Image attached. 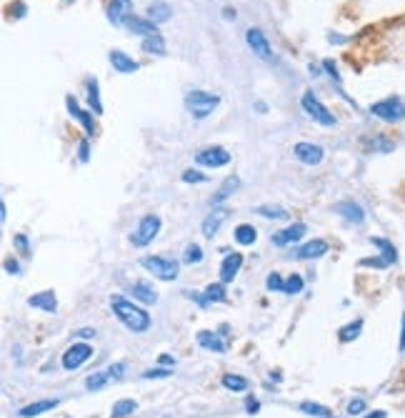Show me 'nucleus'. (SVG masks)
I'll use <instances>...</instances> for the list:
<instances>
[{
	"mask_svg": "<svg viewBox=\"0 0 405 418\" xmlns=\"http://www.w3.org/2000/svg\"><path fill=\"white\" fill-rule=\"evenodd\" d=\"M125 31L133 33V35L148 38V35H158V25L150 18H140V15H133L128 23H125Z\"/></svg>",
	"mask_w": 405,
	"mask_h": 418,
	"instance_id": "obj_18",
	"label": "nucleus"
},
{
	"mask_svg": "<svg viewBox=\"0 0 405 418\" xmlns=\"http://www.w3.org/2000/svg\"><path fill=\"white\" fill-rule=\"evenodd\" d=\"M78 336H81V338L95 336V331H93V328H81V331H78Z\"/></svg>",
	"mask_w": 405,
	"mask_h": 418,
	"instance_id": "obj_53",
	"label": "nucleus"
},
{
	"mask_svg": "<svg viewBox=\"0 0 405 418\" xmlns=\"http://www.w3.org/2000/svg\"><path fill=\"white\" fill-rule=\"evenodd\" d=\"M65 108H68L70 118H75L78 123L83 125L85 136L95 138V133H98V123H95V118H93V111H85V108H81V103H78L73 95H65Z\"/></svg>",
	"mask_w": 405,
	"mask_h": 418,
	"instance_id": "obj_7",
	"label": "nucleus"
},
{
	"mask_svg": "<svg viewBox=\"0 0 405 418\" xmlns=\"http://www.w3.org/2000/svg\"><path fill=\"white\" fill-rule=\"evenodd\" d=\"M88 106L95 115H103V103H100L98 93V78H88Z\"/></svg>",
	"mask_w": 405,
	"mask_h": 418,
	"instance_id": "obj_27",
	"label": "nucleus"
},
{
	"mask_svg": "<svg viewBox=\"0 0 405 418\" xmlns=\"http://www.w3.org/2000/svg\"><path fill=\"white\" fill-rule=\"evenodd\" d=\"M131 294H133V298L143 300L145 306H150V303H156V300H158V294L148 286V283H143V281L135 283V286L131 288Z\"/></svg>",
	"mask_w": 405,
	"mask_h": 418,
	"instance_id": "obj_29",
	"label": "nucleus"
},
{
	"mask_svg": "<svg viewBox=\"0 0 405 418\" xmlns=\"http://www.w3.org/2000/svg\"><path fill=\"white\" fill-rule=\"evenodd\" d=\"M133 18V0H110L108 3V20L113 25L125 28V23Z\"/></svg>",
	"mask_w": 405,
	"mask_h": 418,
	"instance_id": "obj_13",
	"label": "nucleus"
},
{
	"mask_svg": "<svg viewBox=\"0 0 405 418\" xmlns=\"http://www.w3.org/2000/svg\"><path fill=\"white\" fill-rule=\"evenodd\" d=\"M245 43H248V48L253 50L258 58H263V61H273L270 40L265 38V33H263L261 28H248V31H245Z\"/></svg>",
	"mask_w": 405,
	"mask_h": 418,
	"instance_id": "obj_10",
	"label": "nucleus"
},
{
	"mask_svg": "<svg viewBox=\"0 0 405 418\" xmlns=\"http://www.w3.org/2000/svg\"><path fill=\"white\" fill-rule=\"evenodd\" d=\"M13 243H15V248H18L20 253H31V243H28V238H25L23 233H18V236L13 238Z\"/></svg>",
	"mask_w": 405,
	"mask_h": 418,
	"instance_id": "obj_45",
	"label": "nucleus"
},
{
	"mask_svg": "<svg viewBox=\"0 0 405 418\" xmlns=\"http://www.w3.org/2000/svg\"><path fill=\"white\" fill-rule=\"evenodd\" d=\"M78 158H81V163L90 161V140H88V136L83 138L81 145H78Z\"/></svg>",
	"mask_w": 405,
	"mask_h": 418,
	"instance_id": "obj_43",
	"label": "nucleus"
},
{
	"mask_svg": "<svg viewBox=\"0 0 405 418\" xmlns=\"http://www.w3.org/2000/svg\"><path fill=\"white\" fill-rule=\"evenodd\" d=\"M333 211H336L343 220H348V223L361 225L363 220H365V211H363L358 203H353V200H340V203L333 206Z\"/></svg>",
	"mask_w": 405,
	"mask_h": 418,
	"instance_id": "obj_15",
	"label": "nucleus"
},
{
	"mask_svg": "<svg viewBox=\"0 0 405 418\" xmlns=\"http://www.w3.org/2000/svg\"><path fill=\"white\" fill-rule=\"evenodd\" d=\"M370 243H373L375 248H381V256L386 258L388 263H395V261H398V250H395V246L390 243V241H386V238L373 236V238H370Z\"/></svg>",
	"mask_w": 405,
	"mask_h": 418,
	"instance_id": "obj_30",
	"label": "nucleus"
},
{
	"mask_svg": "<svg viewBox=\"0 0 405 418\" xmlns=\"http://www.w3.org/2000/svg\"><path fill=\"white\" fill-rule=\"evenodd\" d=\"M160 225H163V220H160V216H156V213H148V216H143V218L138 220L135 231H133V236H131L133 246L143 248V246L153 243V241H156V236L160 233Z\"/></svg>",
	"mask_w": 405,
	"mask_h": 418,
	"instance_id": "obj_5",
	"label": "nucleus"
},
{
	"mask_svg": "<svg viewBox=\"0 0 405 418\" xmlns=\"http://www.w3.org/2000/svg\"><path fill=\"white\" fill-rule=\"evenodd\" d=\"M370 148L381 150V153H390L395 145L390 143V140H386V138H373V140H370Z\"/></svg>",
	"mask_w": 405,
	"mask_h": 418,
	"instance_id": "obj_42",
	"label": "nucleus"
},
{
	"mask_svg": "<svg viewBox=\"0 0 405 418\" xmlns=\"http://www.w3.org/2000/svg\"><path fill=\"white\" fill-rule=\"evenodd\" d=\"M218 106H220V95L208 93V90H190L185 95V111L198 120L213 115V113L218 111Z\"/></svg>",
	"mask_w": 405,
	"mask_h": 418,
	"instance_id": "obj_2",
	"label": "nucleus"
},
{
	"mask_svg": "<svg viewBox=\"0 0 405 418\" xmlns=\"http://www.w3.org/2000/svg\"><path fill=\"white\" fill-rule=\"evenodd\" d=\"M195 163H198V166H206V168H223V166L231 163V153H228L223 145H210V148L198 150Z\"/></svg>",
	"mask_w": 405,
	"mask_h": 418,
	"instance_id": "obj_9",
	"label": "nucleus"
},
{
	"mask_svg": "<svg viewBox=\"0 0 405 418\" xmlns=\"http://www.w3.org/2000/svg\"><path fill=\"white\" fill-rule=\"evenodd\" d=\"M306 223H293L288 225V228H283V231H278L273 236V243L275 246H290V243H298L300 238L306 236Z\"/></svg>",
	"mask_w": 405,
	"mask_h": 418,
	"instance_id": "obj_17",
	"label": "nucleus"
},
{
	"mask_svg": "<svg viewBox=\"0 0 405 418\" xmlns=\"http://www.w3.org/2000/svg\"><path fill=\"white\" fill-rule=\"evenodd\" d=\"M145 18H150L156 25L168 23V20L173 18V10H170L168 3H153V6H148V13H145Z\"/></svg>",
	"mask_w": 405,
	"mask_h": 418,
	"instance_id": "obj_26",
	"label": "nucleus"
},
{
	"mask_svg": "<svg viewBox=\"0 0 405 418\" xmlns=\"http://www.w3.org/2000/svg\"><path fill=\"white\" fill-rule=\"evenodd\" d=\"M370 113H373L375 118L386 120V123H400V120H405V103L398 95H388V98L373 103Z\"/></svg>",
	"mask_w": 405,
	"mask_h": 418,
	"instance_id": "obj_4",
	"label": "nucleus"
},
{
	"mask_svg": "<svg viewBox=\"0 0 405 418\" xmlns=\"http://www.w3.org/2000/svg\"><path fill=\"white\" fill-rule=\"evenodd\" d=\"M265 286H268V291H281V294L286 291V281H283V275L275 273V271L265 278Z\"/></svg>",
	"mask_w": 405,
	"mask_h": 418,
	"instance_id": "obj_38",
	"label": "nucleus"
},
{
	"mask_svg": "<svg viewBox=\"0 0 405 418\" xmlns=\"http://www.w3.org/2000/svg\"><path fill=\"white\" fill-rule=\"evenodd\" d=\"M300 411L308 413V416L331 418V408H328V406H320V403H311V401H303V403H300Z\"/></svg>",
	"mask_w": 405,
	"mask_h": 418,
	"instance_id": "obj_35",
	"label": "nucleus"
},
{
	"mask_svg": "<svg viewBox=\"0 0 405 418\" xmlns=\"http://www.w3.org/2000/svg\"><path fill=\"white\" fill-rule=\"evenodd\" d=\"M303 286H306V281H303V275H298V273L288 275V278H286V291H283V294L295 296V294H300V291H303Z\"/></svg>",
	"mask_w": 405,
	"mask_h": 418,
	"instance_id": "obj_36",
	"label": "nucleus"
},
{
	"mask_svg": "<svg viewBox=\"0 0 405 418\" xmlns=\"http://www.w3.org/2000/svg\"><path fill=\"white\" fill-rule=\"evenodd\" d=\"M203 261V248L195 243H190L185 248V253H183V263H188V266H193V263H200Z\"/></svg>",
	"mask_w": 405,
	"mask_h": 418,
	"instance_id": "obj_37",
	"label": "nucleus"
},
{
	"mask_svg": "<svg viewBox=\"0 0 405 418\" xmlns=\"http://www.w3.org/2000/svg\"><path fill=\"white\" fill-rule=\"evenodd\" d=\"M233 236H235V241L240 246H253L258 241V231L250 223H240L235 231H233Z\"/></svg>",
	"mask_w": 405,
	"mask_h": 418,
	"instance_id": "obj_28",
	"label": "nucleus"
},
{
	"mask_svg": "<svg viewBox=\"0 0 405 418\" xmlns=\"http://www.w3.org/2000/svg\"><path fill=\"white\" fill-rule=\"evenodd\" d=\"M361 266L363 268H388L390 263H388L386 258H363Z\"/></svg>",
	"mask_w": 405,
	"mask_h": 418,
	"instance_id": "obj_41",
	"label": "nucleus"
},
{
	"mask_svg": "<svg viewBox=\"0 0 405 418\" xmlns=\"http://www.w3.org/2000/svg\"><path fill=\"white\" fill-rule=\"evenodd\" d=\"M90 356H93V346L88 344H73L65 353H63V369L65 371H75L81 369L83 363L90 361Z\"/></svg>",
	"mask_w": 405,
	"mask_h": 418,
	"instance_id": "obj_11",
	"label": "nucleus"
},
{
	"mask_svg": "<svg viewBox=\"0 0 405 418\" xmlns=\"http://www.w3.org/2000/svg\"><path fill=\"white\" fill-rule=\"evenodd\" d=\"M323 68L328 70V75H331L333 81H336L338 86H340V73L336 70V63H333V61H323Z\"/></svg>",
	"mask_w": 405,
	"mask_h": 418,
	"instance_id": "obj_47",
	"label": "nucleus"
},
{
	"mask_svg": "<svg viewBox=\"0 0 405 418\" xmlns=\"http://www.w3.org/2000/svg\"><path fill=\"white\" fill-rule=\"evenodd\" d=\"M400 351H405V313H403V325H400Z\"/></svg>",
	"mask_w": 405,
	"mask_h": 418,
	"instance_id": "obj_50",
	"label": "nucleus"
},
{
	"mask_svg": "<svg viewBox=\"0 0 405 418\" xmlns=\"http://www.w3.org/2000/svg\"><path fill=\"white\" fill-rule=\"evenodd\" d=\"M328 253V243H325L323 238H315V241H308L306 246H300L298 253H295V258H300V261H311V258H320Z\"/></svg>",
	"mask_w": 405,
	"mask_h": 418,
	"instance_id": "obj_21",
	"label": "nucleus"
},
{
	"mask_svg": "<svg viewBox=\"0 0 405 418\" xmlns=\"http://www.w3.org/2000/svg\"><path fill=\"white\" fill-rule=\"evenodd\" d=\"M245 406H248V413H258V408H261V403H258L256 399H248V403H245Z\"/></svg>",
	"mask_w": 405,
	"mask_h": 418,
	"instance_id": "obj_49",
	"label": "nucleus"
},
{
	"mask_svg": "<svg viewBox=\"0 0 405 418\" xmlns=\"http://www.w3.org/2000/svg\"><path fill=\"white\" fill-rule=\"evenodd\" d=\"M203 298H206V303H223V300L228 298V294H225V286H223V283H210V286L206 288Z\"/></svg>",
	"mask_w": 405,
	"mask_h": 418,
	"instance_id": "obj_33",
	"label": "nucleus"
},
{
	"mask_svg": "<svg viewBox=\"0 0 405 418\" xmlns=\"http://www.w3.org/2000/svg\"><path fill=\"white\" fill-rule=\"evenodd\" d=\"M293 156L298 158L303 166H318V163H323V156H325V150L320 148L318 143H295L293 145Z\"/></svg>",
	"mask_w": 405,
	"mask_h": 418,
	"instance_id": "obj_12",
	"label": "nucleus"
},
{
	"mask_svg": "<svg viewBox=\"0 0 405 418\" xmlns=\"http://www.w3.org/2000/svg\"><path fill=\"white\" fill-rule=\"evenodd\" d=\"M240 266H243V256L240 253H225L223 263H220V281L231 283L238 275V271H240Z\"/></svg>",
	"mask_w": 405,
	"mask_h": 418,
	"instance_id": "obj_19",
	"label": "nucleus"
},
{
	"mask_svg": "<svg viewBox=\"0 0 405 418\" xmlns=\"http://www.w3.org/2000/svg\"><path fill=\"white\" fill-rule=\"evenodd\" d=\"M198 344L203 346L206 351H215V353H225V341L218 336V333H213V331H200L198 333Z\"/></svg>",
	"mask_w": 405,
	"mask_h": 418,
	"instance_id": "obj_24",
	"label": "nucleus"
},
{
	"mask_svg": "<svg viewBox=\"0 0 405 418\" xmlns=\"http://www.w3.org/2000/svg\"><path fill=\"white\" fill-rule=\"evenodd\" d=\"M223 18H228V20H235V10H233V8H223Z\"/></svg>",
	"mask_w": 405,
	"mask_h": 418,
	"instance_id": "obj_52",
	"label": "nucleus"
},
{
	"mask_svg": "<svg viewBox=\"0 0 405 418\" xmlns=\"http://www.w3.org/2000/svg\"><path fill=\"white\" fill-rule=\"evenodd\" d=\"M63 3H75V0H63Z\"/></svg>",
	"mask_w": 405,
	"mask_h": 418,
	"instance_id": "obj_55",
	"label": "nucleus"
},
{
	"mask_svg": "<svg viewBox=\"0 0 405 418\" xmlns=\"http://www.w3.org/2000/svg\"><path fill=\"white\" fill-rule=\"evenodd\" d=\"M125 376V363H113V366H108L106 371H98V373L88 376L85 378V388L88 391H100L103 386H108L110 381H118V378H123Z\"/></svg>",
	"mask_w": 405,
	"mask_h": 418,
	"instance_id": "obj_8",
	"label": "nucleus"
},
{
	"mask_svg": "<svg viewBox=\"0 0 405 418\" xmlns=\"http://www.w3.org/2000/svg\"><path fill=\"white\" fill-rule=\"evenodd\" d=\"M361 331H363V321L358 319V321H353V323L343 325L340 333H338V338H340L343 344H350V341H356V338L361 336Z\"/></svg>",
	"mask_w": 405,
	"mask_h": 418,
	"instance_id": "obj_34",
	"label": "nucleus"
},
{
	"mask_svg": "<svg viewBox=\"0 0 405 418\" xmlns=\"http://www.w3.org/2000/svg\"><path fill=\"white\" fill-rule=\"evenodd\" d=\"M258 213L261 216H265V218H275V220H286L288 218V211H283V208H258Z\"/></svg>",
	"mask_w": 405,
	"mask_h": 418,
	"instance_id": "obj_39",
	"label": "nucleus"
},
{
	"mask_svg": "<svg viewBox=\"0 0 405 418\" xmlns=\"http://www.w3.org/2000/svg\"><path fill=\"white\" fill-rule=\"evenodd\" d=\"M223 386L228 388V391L243 394V391H248V378H243V376H235V373H225L223 376Z\"/></svg>",
	"mask_w": 405,
	"mask_h": 418,
	"instance_id": "obj_32",
	"label": "nucleus"
},
{
	"mask_svg": "<svg viewBox=\"0 0 405 418\" xmlns=\"http://www.w3.org/2000/svg\"><path fill=\"white\" fill-rule=\"evenodd\" d=\"M183 183H206L208 181V175H203L200 170H193V168H188V170H183Z\"/></svg>",
	"mask_w": 405,
	"mask_h": 418,
	"instance_id": "obj_40",
	"label": "nucleus"
},
{
	"mask_svg": "<svg viewBox=\"0 0 405 418\" xmlns=\"http://www.w3.org/2000/svg\"><path fill=\"white\" fill-rule=\"evenodd\" d=\"M6 271H8V273H13V275H18L20 273V271H18V261L8 258V261H6Z\"/></svg>",
	"mask_w": 405,
	"mask_h": 418,
	"instance_id": "obj_48",
	"label": "nucleus"
},
{
	"mask_svg": "<svg viewBox=\"0 0 405 418\" xmlns=\"http://www.w3.org/2000/svg\"><path fill=\"white\" fill-rule=\"evenodd\" d=\"M138 408V403L133 399H120L113 403L110 408V418H125V416H131L133 411Z\"/></svg>",
	"mask_w": 405,
	"mask_h": 418,
	"instance_id": "obj_31",
	"label": "nucleus"
},
{
	"mask_svg": "<svg viewBox=\"0 0 405 418\" xmlns=\"http://www.w3.org/2000/svg\"><path fill=\"white\" fill-rule=\"evenodd\" d=\"M160 363H163V366H173V356H168V353H163V356H160Z\"/></svg>",
	"mask_w": 405,
	"mask_h": 418,
	"instance_id": "obj_51",
	"label": "nucleus"
},
{
	"mask_svg": "<svg viewBox=\"0 0 405 418\" xmlns=\"http://www.w3.org/2000/svg\"><path fill=\"white\" fill-rule=\"evenodd\" d=\"M170 376H173L170 369H150L143 373V378H170Z\"/></svg>",
	"mask_w": 405,
	"mask_h": 418,
	"instance_id": "obj_44",
	"label": "nucleus"
},
{
	"mask_svg": "<svg viewBox=\"0 0 405 418\" xmlns=\"http://www.w3.org/2000/svg\"><path fill=\"white\" fill-rule=\"evenodd\" d=\"M28 306L38 308V311H45V313H56L58 311V298L53 291H40V294L31 296L28 298Z\"/></svg>",
	"mask_w": 405,
	"mask_h": 418,
	"instance_id": "obj_20",
	"label": "nucleus"
},
{
	"mask_svg": "<svg viewBox=\"0 0 405 418\" xmlns=\"http://www.w3.org/2000/svg\"><path fill=\"white\" fill-rule=\"evenodd\" d=\"M300 106H303V111H306V115L313 120V123L325 125V128H333V125L338 123V118L333 115V111H328V106H323V103H320V98L313 93V90L303 93V98H300Z\"/></svg>",
	"mask_w": 405,
	"mask_h": 418,
	"instance_id": "obj_3",
	"label": "nucleus"
},
{
	"mask_svg": "<svg viewBox=\"0 0 405 418\" xmlns=\"http://www.w3.org/2000/svg\"><path fill=\"white\" fill-rule=\"evenodd\" d=\"M363 411H365V401H363V399H353L348 403V413H350V416H358V413H363Z\"/></svg>",
	"mask_w": 405,
	"mask_h": 418,
	"instance_id": "obj_46",
	"label": "nucleus"
},
{
	"mask_svg": "<svg viewBox=\"0 0 405 418\" xmlns=\"http://www.w3.org/2000/svg\"><path fill=\"white\" fill-rule=\"evenodd\" d=\"M110 308H113V313L118 316L120 323L133 333H145L150 328V323H153L150 313L145 311L143 306H138V303L128 300L125 296H110Z\"/></svg>",
	"mask_w": 405,
	"mask_h": 418,
	"instance_id": "obj_1",
	"label": "nucleus"
},
{
	"mask_svg": "<svg viewBox=\"0 0 405 418\" xmlns=\"http://www.w3.org/2000/svg\"><path fill=\"white\" fill-rule=\"evenodd\" d=\"M228 216H231V211L223 206H215L213 208V213H208L206 220H203V236L206 238H213L215 233L220 231V225L228 220Z\"/></svg>",
	"mask_w": 405,
	"mask_h": 418,
	"instance_id": "obj_14",
	"label": "nucleus"
},
{
	"mask_svg": "<svg viewBox=\"0 0 405 418\" xmlns=\"http://www.w3.org/2000/svg\"><path fill=\"white\" fill-rule=\"evenodd\" d=\"M140 48H143V53H148V56H165V53H168L165 38H163L160 33H158V35L143 38V43H140Z\"/></svg>",
	"mask_w": 405,
	"mask_h": 418,
	"instance_id": "obj_25",
	"label": "nucleus"
},
{
	"mask_svg": "<svg viewBox=\"0 0 405 418\" xmlns=\"http://www.w3.org/2000/svg\"><path fill=\"white\" fill-rule=\"evenodd\" d=\"M140 266L160 281H175L178 278V261L168 256H145L140 258Z\"/></svg>",
	"mask_w": 405,
	"mask_h": 418,
	"instance_id": "obj_6",
	"label": "nucleus"
},
{
	"mask_svg": "<svg viewBox=\"0 0 405 418\" xmlns=\"http://www.w3.org/2000/svg\"><path fill=\"white\" fill-rule=\"evenodd\" d=\"M108 61H110V65H113V70H118V73H135L140 65H138V61H133L128 53H123V50H115L113 48L110 53H108Z\"/></svg>",
	"mask_w": 405,
	"mask_h": 418,
	"instance_id": "obj_16",
	"label": "nucleus"
},
{
	"mask_svg": "<svg viewBox=\"0 0 405 418\" xmlns=\"http://www.w3.org/2000/svg\"><path fill=\"white\" fill-rule=\"evenodd\" d=\"M238 188H240V178H238V175H228V178L223 181V186L218 188V193H213L210 203L213 206H220L223 200H228L233 193H235Z\"/></svg>",
	"mask_w": 405,
	"mask_h": 418,
	"instance_id": "obj_23",
	"label": "nucleus"
},
{
	"mask_svg": "<svg viewBox=\"0 0 405 418\" xmlns=\"http://www.w3.org/2000/svg\"><path fill=\"white\" fill-rule=\"evenodd\" d=\"M58 403L60 401L58 399H45V401H35V403H28V406H23L18 411V416L20 418H35V416H40V413H45V411H53V408H58Z\"/></svg>",
	"mask_w": 405,
	"mask_h": 418,
	"instance_id": "obj_22",
	"label": "nucleus"
},
{
	"mask_svg": "<svg viewBox=\"0 0 405 418\" xmlns=\"http://www.w3.org/2000/svg\"><path fill=\"white\" fill-rule=\"evenodd\" d=\"M365 418H386V411H373V413H368Z\"/></svg>",
	"mask_w": 405,
	"mask_h": 418,
	"instance_id": "obj_54",
	"label": "nucleus"
}]
</instances>
